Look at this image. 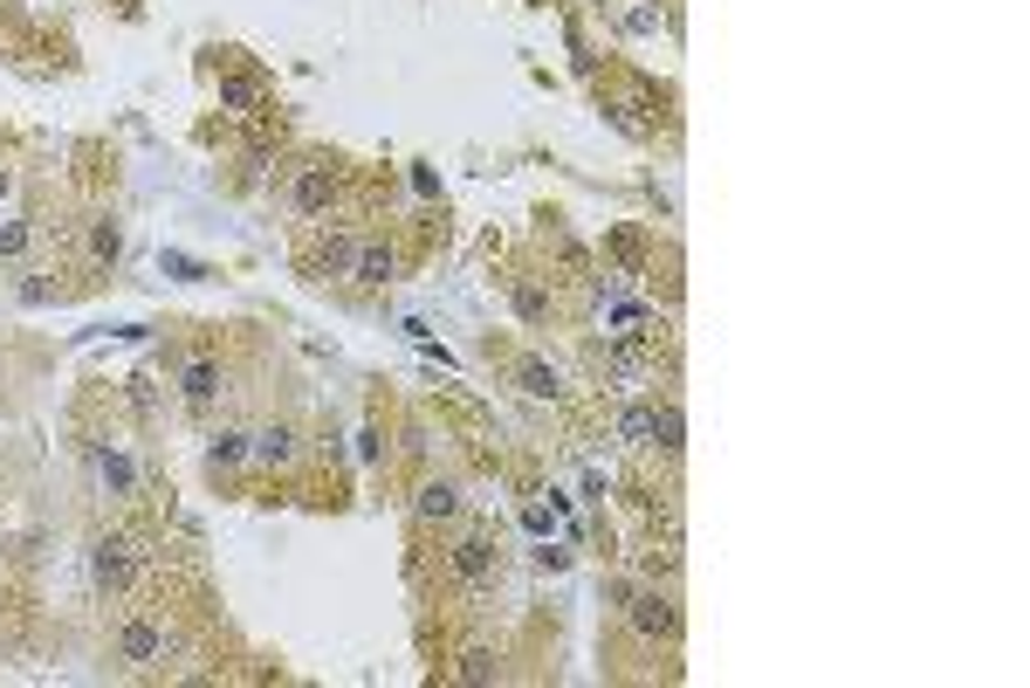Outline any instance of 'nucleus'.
<instances>
[{"mask_svg":"<svg viewBox=\"0 0 1030 688\" xmlns=\"http://www.w3.org/2000/svg\"><path fill=\"white\" fill-rule=\"evenodd\" d=\"M111 661H117L124 675H159V668H172V661H179V640H172L165 619H151V613H124V619H117V634H111Z\"/></svg>","mask_w":1030,"mask_h":688,"instance_id":"nucleus-1","label":"nucleus"},{"mask_svg":"<svg viewBox=\"0 0 1030 688\" xmlns=\"http://www.w3.org/2000/svg\"><path fill=\"white\" fill-rule=\"evenodd\" d=\"M337 200H344V165L337 159H302L289 172V213H296V221L323 228L337 213Z\"/></svg>","mask_w":1030,"mask_h":688,"instance_id":"nucleus-2","label":"nucleus"},{"mask_svg":"<svg viewBox=\"0 0 1030 688\" xmlns=\"http://www.w3.org/2000/svg\"><path fill=\"white\" fill-rule=\"evenodd\" d=\"M625 627H632V640L660 648V640H673V634H681V599H673V592H660V586H646V592H625Z\"/></svg>","mask_w":1030,"mask_h":688,"instance_id":"nucleus-3","label":"nucleus"},{"mask_svg":"<svg viewBox=\"0 0 1030 688\" xmlns=\"http://www.w3.org/2000/svg\"><path fill=\"white\" fill-rule=\"evenodd\" d=\"M90 578H97V592H103V599H124V592H131V578H138V537H124V530L97 537V551H90Z\"/></svg>","mask_w":1030,"mask_h":688,"instance_id":"nucleus-4","label":"nucleus"},{"mask_svg":"<svg viewBox=\"0 0 1030 688\" xmlns=\"http://www.w3.org/2000/svg\"><path fill=\"white\" fill-rule=\"evenodd\" d=\"M221 393H227V365H221V358H186V365H179V400L193 406V414L221 406Z\"/></svg>","mask_w":1030,"mask_h":688,"instance_id":"nucleus-5","label":"nucleus"},{"mask_svg":"<svg viewBox=\"0 0 1030 688\" xmlns=\"http://www.w3.org/2000/svg\"><path fill=\"white\" fill-rule=\"evenodd\" d=\"M392 275H399V248H392L385 234H364V242H358V255H350V283H364V290H385Z\"/></svg>","mask_w":1030,"mask_h":688,"instance_id":"nucleus-6","label":"nucleus"},{"mask_svg":"<svg viewBox=\"0 0 1030 688\" xmlns=\"http://www.w3.org/2000/svg\"><path fill=\"white\" fill-rule=\"evenodd\" d=\"M495 565H501V551H495V537H481V530H474V537H460V544L447 551V572H454V578H468V586H488Z\"/></svg>","mask_w":1030,"mask_h":688,"instance_id":"nucleus-7","label":"nucleus"},{"mask_svg":"<svg viewBox=\"0 0 1030 688\" xmlns=\"http://www.w3.org/2000/svg\"><path fill=\"white\" fill-rule=\"evenodd\" d=\"M296 455H302V447H296V427L289 420H269L261 434H248V462H261V468H289Z\"/></svg>","mask_w":1030,"mask_h":688,"instance_id":"nucleus-8","label":"nucleus"},{"mask_svg":"<svg viewBox=\"0 0 1030 688\" xmlns=\"http://www.w3.org/2000/svg\"><path fill=\"white\" fill-rule=\"evenodd\" d=\"M323 228H331V221H323ZM350 255H358V234L331 228L310 255H302V269H310V275H350Z\"/></svg>","mask_w":1030,"mask_h":688,"instance_id":"nucleus-9","label":"nucleus"},{"mask_svg":"<svg viewBox=\"0 0 1030 688\" xmlns=\"http://www.w3.org/2000/svg\"><path fill=\"white\" fill-rule=\"evenodd\" d=\"M83 248H90V269H111L117 255H124V228H117V213H97L90 234H83Z\"/></svg>","mask_w":1030,"mask_h":688,"instance_id":"nucleus-10","label":"nucleus"},{"mask_svg":"<svg viewBox=\"0 0 1030 688\" xmlns=\"http://www.w3.org/2000/svg\"><path fill=\"white\" fill-rule=\"evenodd\" d=\"M653 447H660V455H681V447H687V414L673 400L653 406Z\"/></svg>","mask_w":1030,"mask_h":688,"instance_id":"nucleus-11","label":"nucleus"},{"mask_svg":"<svg viewBox=\"0 0 1030 688\" xmlns=\"http://www.w3.org/2000/svg\"><path fill=\"white\" fill-rule=\"evenodd\" d=\"M221 103L234 118H255L261 103H269V90H261V76H221Z\"/></svg>","mask_w":1030,"mask_h":688,"instance_id":"nucleus-12","label":"nucleus"},{"mask_svg":"<svg viewBox=\"0 0 1030 688\" xmlns=\"http://www.w3.org/2000/svg\"><path fill=\"white\" fill-rule=\"evenodd\" d=\"M516 385H522L530 400H557V393H563L557 365H543V358H516Z\"/></svg>","mask_w":1030,"mask_h":688,"instance_id":"nucleus-13","label":"nucleus"},{"mask_svg":"<svg viewBox=\"0 0 1030 688\" xmlns=\"http://www.w3.org/2000/svg\"><path fill=\"white\" fill-rule=\"evenodd\" d=\"M412 509H420L426 524H454V516H460V489H454V482H426Z\"/></svg>","mask_w":1030,"mask_h":688,"instance_id":"nucleus-14","label":"nucleus"},{"mask_svg":"<svg viewBox=\"0 0 1030 688\" xmlns=\"http://www.w3.org/2000/svg\"><path fill=\"white\" fill-rule=\"evenodd\" d=\"M240 462H248V434H234V427H227V434L207 441V468H213V476H227V468H240Z\"/></svg>","mask_w":1030,"mask_h":688,"instance_id":"nucleus-15","label":"nucleus"},{"mask_svg":"<svg viewBox=\"0 0 1030 688\" xmlns=\"http://www.w3.org/2000/svg\"><path fill=\"white\" fill-rule=\"evenodd\" d=\"M619 441L625 447H653V406H625V414H619Z\"/></svg>","mask_w":1030,"mask_h":688,"instance_id":"nucleus-16","label":"nucleus"},{"mask_svg":"<svg viewBox=\"0 0 1030 688\" xmlns=\"http://www.w3.org/2000/svg\"><path fill=\"white\" fill-rule=\"evenodd\" d=\"M509 304H516L522 324H543V317H550V296H543L536 283H516V290H509Z\"/></svg>","mask_w":1030,"mask_h":688,"instance_id":"nucleus-17","label":"nucleus"},{"mask_svg":"<svg viewBox=\"0 0 1030 688\" xmlns=\"http://www.w3.org/2000/svg\"><path fill=\"white\" fill-rule=\"evenodd\" d=\"M495 668H501V661H495L488 648H468V654H460V668H454V675H460V681H495Z\"/></svg>","mask_w":1030,"mask_h":688,"instance_id":"nucleus-18","label":"nucleus"},{"mask_svg":"<svg viewBox=\"0 0 1030 688\" xmlns=\"http://www.w3.org/2000/svg\"><path fill=\"white\" fill-rule=\"evenodd\" d=\"M97 468H103V482H111L117 496H131V482H138V476H131V462L117 455V447H103V455H97Z\"/></svg>","mask_w":1030,"mask_h":688,"instance_id":"nucleus-19","label":"nucleus"},{"mask_svg":"<svg viewBox=\"0 0 1030 688\" xmlns=\"http://www.w3.org/2000/svg\"><path fill=\"white\" fill-rule=\"evenodd\" d=\"M21 248H28V221H8L0 228V262H14Z\"/></svg>","mask_w":1030,"mask_h":688,"instance_id":"nucleus-20","label":"nucleus"},{"mask_svg":"<svg viewBox=\"0 0 1030 688\" xmlns=\"http://www.w3.org/2000/svg\"><path fill=\"white\" fill-rule=\"evenodd\" d=\"M49 296H62L49 275H28V283H21V304H49Z\"/></svg>","mask_w":1030,"mask_h":688,"instance_id":"nucleus-21","label":"nucleus"}]
</instances>
